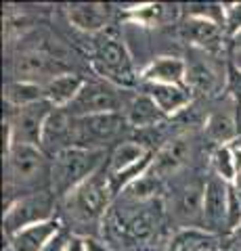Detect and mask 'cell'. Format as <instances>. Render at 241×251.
<instances>
[{"instance_id":"6da1fadb","label":"cell","mask_w":241,"mask_h":251,"mask_svg":"<svg viewBox=\"0 0 241 251\" xmlns=\"http://www.w3.org/2000/svg\"><path fill=\"white\" fill-rule=\"evenodd\" d=\"M105 151L97 149H82L69 147L53 155L51 161V191L59 199H67L76 188H80L90 176H95L99 170H103Z\"/></svg>"},{"instance_id":"7a4b0ae2","label":"cell","mask_w":241,"mask_h":251,"mask_svg":"<svg viewBox=\"0 0 241 251\" xmlns=\"http://www.w3.org/2000/svg\"><path fill=\"white\" fill-rule=\"evenodd\" d=\"M92 69L101 80L109 82L118 88H132L136 84V72L132 54L126 42L111 29H105L97 36L95 49H92Z\"/></svg>"},{"instance_id":"3957f363","label":"cell","mask_w":241,"mask_h":251,"mask_svg":"<svg viewBox=\"0 0 241 251\" xmlns=\"http://www.w3.org/2000/svg\"><path fill=\"white\" fill-rule=\"evenodd\" d=\"M55 205L57 197L53 195V191H32L21 197H15L9 205H4V237L9 239L27 226L49 222L55 218Z\"/></svg>"},{"instance_id":"277c9868","label":"cell","mask_w":241,"mask_h":251,"mask_svg":"<svg viewBox=\"0 0 241 251\" xmlns=\"http://www.w3.org/2000/svg\"><path fill=\"white\" fill-rule=\"evenodd\" d=\"M113 195L115 191L111 186L109 172H107V166H105L95 176H90L80 188H76L65 199V203L78 220H82V222H97V220L105 216Z\"/></svg>"},{"instance_id":"5b68a950","label":"cell","mask_w":241,"mask_h":251,"mask_svg":"<svg viewBox=\"0 0 241 251\" xmlns=\"http://www.w3.org/2000/svg\"><path fill=\"white\" fill-rule=\"evenodd\" d=\"M132 97H124L118 86L105 80H95L84 84V88L76 97V100L67 107L72 117H88L101 113H122V107L126 109Z\"/></svg>"},{"instance_id":"8992f818","label":"cell","mask_w":241,"mask_h":251,"mask_svg":"<svg viewBox=\"0 0 241 251\" xmlns=\"http://www.w3.org/2000/svg\"><path fill=\"white\" fill-rule=\"evenodd\" d=\"M6 161V188L13 186H32L42 176L51 178V166L46 153L40 147L32 145H13L4 155Z\"/></svg>"},{"instance_id":"52a82bcc","label":"cell","mask_w":241,"mask_h":251,"mask_svg":"<svg viewBox=\"0 0 241 251\" xmlns=\"http://www.w3.org/2000/svg\"><path fill=\"white\" fill-rule=\"evenodd\" d=\"M124 126H128L124 113L74 117V147L105 151V145L120 134Z\"/></svg>"},{"instance_id":"ba28073f","label":"cell","mask_w":241,"mask_h":251,"mask_svg":"<svg viewBox=\"0 0 241 251\" xmlns=\"http://www.w3.org/2000/svg\"><path fill=\"white\" fill-rule=\"evenodd\" d=\"M53 107L49 100H40L36 105L21 107V109H11L6 115V124L11 126L15 145H32L42 149V136H44V126L49 115L53 113Z\"/></svg>"},{"instance_id":"9c48e42d","label":"cell","mask_w":241,"mask_h":251,"mask_svg":"<svg viewBox=\"0 0 241 251\" xmlns=\"http://www.w3.org/2000/svg\"><path fill=\"white\" fill-rule=\"evenodd\" d=\"M63 74H69L65 63L46 50H26L13 59L15 80H26L44 86Z\"/></svg>"},{"instance_id":"30bf717a","label":"cell","mask_w":241,"mask_h":251,"mask_svg":"<svg viewBox=\"0 0 241 251\" xmlns=\"http://www.w3.org/2000/svg\"><path fill=\"white\" fill-rule=\"evenodd\" d=\"M204 228L214 234L229 232V182L216 176L204 184Z\"/></svg>"},{"instance_id":"8fae6325","label":"cell","mask_w":241,"mask_h":251,"mask_svg":"<svg viewBox=\"0 0 241 251\" xmlns=\"http://www.w3.org/2000/svg\"><path fill=\"white\" fill-rule=\"evenodd\" d=\"M138 80L143 84H164V86H187V61L172 54H161L149 61L141 69Z\"/></svg>"},{"instance_id":"7c38bea8","label":"cell","mask_w":241,"mask_h":251,"mask_svg":"<svg viewBox=\"0 0 241 251\" xmlns=\"http://www.w3.org/2000/svg\"><path fill=\"white\" fill-rule=\"evenodd\" d=\"M65 15H67V21L72 23L76 29L84 31V34H95V36L103 34L111 19L109 4H103V2L67 4Z\"/></svg>"},{"instance_id":"4fadbf2b","label":"cell","mask_w":241,"mask_h":251,"mask_svg":"<svg viewBox=\"0 0 241 251\" xmlns=\"http://www.w3.org/2000/svg\"><path fill=\"white\" fill-rule=\"evenodd\" d=\"M69 147H74V117L67 109H53L44 126L42 151L57 155Z\"/></svg>"},{"instance_id":"5bb4252c","label":"cell","mask_w":241,"mask_h":251,"mask_svg":"<svg viewBox=\"0 0 241 251\" xmlns=\"http://www.w3.org/2000/svg\"><path fill=\"white\" fill-rule=\"evenodd\" d=\"M189 153H191V143L187 136H176L172 140H168V143L155 153L149 174L160 180L176 174L187 163V159H189Z\"/></svg>"},{"instance_id":"9a60e30c","label":"cell","mask_w":241,"mask_h":251,"mask_svg":"<svg viewBox=\"0 0 241 251\" xmlns=\"http://www.w3.org/2000/svg\"><path fill=\"white\" fill-rule=\"evenodd\" d=\"M178 38L187 44L199 46V49H212L222 42L224 29L212 21L187 17L183 23H178Z\"/></svg>"},{"instance_id":"2e32d148","label":"cell","mask_w":241,"mask_h":251,"mask_svg":"<svg viewBox=\"0 0 241 251\" xmlns=\"http://www.w3.org/2000/svg\"><path fill=\"white\" fill-rule=\"evenodd\" d=\"M59 232H61V220L53 218L49 222L27 226V228L13 234L6 241L11 243L15 251H42Z\"/></svg>"},{"instance_id":"e0dca14e","label":"cell","mask_w":241,"mask_h":251,"mask_svg":"<svg viewBox=\"0 0 241 251\" xmlns=\"http://www.w3.org/2000/svg\"><path fill=\"white\" fill-rule=\"evenodd\" d=\"M145 94L151 97V100L166 117L176 115L191 105L193 92L187 86H164V84H145Z\"/></svg>"},{"instance_id":"ac0fdd59","label":"cell","mask_w":241,"mask_h":251,"mask_svg":"<svg viewBox=\"0 0 241 251\" xmlns=\"http://www.w3.org/2000/svg\"><path fill=\"white\" fill-rule=\"evenodd\" d=\"M178 15V6L161 4V2H147V4H134L124 9V19H128L136 25L143 27H160L166 23H172Z\"/></svg>"},{"instance_id":"d6986e66","label":"cell","mask_w":241,"mask_h":251,"mask_svg":"<svg viewBox=\"0 0 241 251\" xmlns=\"http://www.w3.org/2000/svg\"><path fill=\"white\" fill-rule=\"evenodd\" d=\"M124 117H126V124L130 128H136V130H145V128H155L160 126L161 122L166 120V115L160 111L158 105L151 100V97L147 94H134L126 109H124Z\"/></svg>"},{"instance_id":"ffe728a7","label":"cell","mask_w":241,"mask_h":251,"mask_svg":"<svg viewBox=\"0 0 241 251\" xmlns=\"http://www.w3.org/2000/svg\"><path fill=\"white\" fill-rule=\"evenodd\" d=\"M86 80L80 74H63L44 84V100L55 107V109H67L76 100V97L84 88Z\"/></svg>"},{"instance_id":"44dd1931","label":"cell","mask_w":241,"mask_h":251,"mask_svg":"<svg viewBox=\"0 0 241 251\" xmlns=\"http://www.w3.org/2000/svg\"><path fill=\"white\" fill-rule=\"evenodd\" d=\"M176 216L189 226L204 228V186L189 184L176 197Z\"/></svg>"},{"instance_id":"7402d4cb","label":"cell","mask_w":241,"mask_h":251,"mask_svg":"<svg viewBox=\"0 0 241 251\" xmlns=\"http://www.w3.org/2000/svg\"><path fill=\"white\" fill-rule=\"evenodd\" d=\"M2 99L9 109L29 107V105H36L40 100H44V86L26 82V80H11L4 84Z\"/></svg>"},{"instance_id":"603a6c76","label":"cell","mask_w":241,"mask_h":251,"mask_svg":"<svg viewBox=\"0 0 241 251\" xmlns=\"http://www.w3.org/2000/svg\"><path fill=\"white\" fill-rule=\"evenodd\" d=\"M218 234L197 226H183L170 239L168 251H212V243H216Z\"/></svg>"},{"instance_id":"cb8c5ba5","label":"cell","mask_w":241,"mask_h":251,"mask_svg":"<svg viewBox=\"0 0 241 251\" xmlns=\"http://www.w3.org/2000/svg\"><path fill=\"white\" fill-rule=\"evenodd\" d=\"M206 136L216 143V147L231 145L239 136V122L233 113L216 111L206 120Z\"/></svg>"},{"instance_id":"d4e9b609","label":"cell","mask_w":241,"mask_h":251,"mask_svg":"<svg viewBox=\"0 0 241 251\" xmlns=\"http://www.w3.org/2000/svg\"><path fill=\"white\" fill-rule=\"evenodd\" d=\"M151 151L145 149L143 143H136V140H124V143L115 145V149L109 155V161H107V172L109 174H120V172L128 170L130 166H134L141 159H145Z\"/></svg>"},{"instance_id":"484cf974","label":"cell","mask_w":241,"mask_h":251,"mask_svg":"<svg viewBox=\"0 0 241 251\" xmlns=\"http://www.w3.org/2000/svg\"><path fill=\"white\" fill-rule=\"evenodd\" d=\"M187 88L191 92H204L210 94L214 92L218 86H224V80H220V75L214 72L212 65H208L204 61H193L187 63Z\"/></svg>"},{"instance_id":"4316f807","label":"cell","mask_w":241,"mask_h":251,"mask_svg":"<svg viewBox=\"0 0 241 251\" xmlns=\"http://www.w3.org/2000/svg\"><path fill=\"white\" fill-rule=\"evenodd\" d=\"M210 166H212L214 176L224 180V182L233 184L237 180V166H235V159H233V155H231L229 145L214 149L212 155H210Z\"/></svg>"},{"instance_id":"83f0119b","label":"cell","mask_w":241,"mask_h":251,"mask_svg":"<svg viewBox=\"0 0 241 251\" xmlns=\"http://www.w3.org/2000/svg\"><path fill=\"white\" fill-rule=\"evenodd\" d=\"M224 90L227 94L233 99L235 103V109H237V122L241 126V67L235 65L233 59H227V69H224Z\"/></svg>"},{"instance_id":"f1b7e54d","label":"cell","mask_w":241,"mask_h":251,"mask_svg":"<svg viewBox=\"0 0 241 251\" xmlns=\"http://www.w3.org/2000/svg\"><path fill=\"white\" fill-rule=\"evenodd\" d=\"M185 13L187 17H197V19H206L212 21L216 25H220L224 29V4H216V2H197V4H185Z\"/></svg>"},{"instance_id":"f546056e","label":"cell","mask_w":241,"mask_h":251,"mask_svg":"<svg viewBox=\"0 0 241 251\" xmlns=\"http://www.w3.org/2000/svg\"><path fill=\"white\" fill-rule=\"evenodd\" d=\"M160 191H161V180L151 176V174L143 176L141 180H136L134 184L126 188V193L130 195L132 199H136V201H147V199L158 197Z\"/></svg>"},{"instance_id":"4dcf8cb0","label":"cell","mask_w":241,"mask_h":251,"mask_svg":"<svg viewBox=\"0 0 241 251\" xmlns=\"http://www.w3.org/2000/svg\"><path fill=\"white\" fill-rule=\"evenodd\" d=\"M241 31V2L224 4V36L233 40Z\"/></svg>"},{"instance_id":"1f68e13d","label":"cell","mask_w":241,"mask_h":251,"mask_svg":"<svg viewBox=\"0 0 241 251\" xmlns=\"http://www.w3.org/2000/svg\"><path fill=\"white\" fill-rule=\"evenodd\" d=\"M67 241H69V237H67V234H65L63 230H61V232L57 234V237L53 239V241H51L49 245H46L42 251H65V249H67Z\"/></svg>"},{"instance_id":"d6a6232c","label":"cell","mask_w":241,"mask_h":251,"mask_svg":"<svg viewBox=\"0 0 241 251\" xmlns=\"http://www.w3.org/2000/svg\"><path fill=\"white\" fill-rule=\"evenodd\" d=\"M231 149V155H233V159H235V166H237V176L241 174V134L233 140V143L229 145Z\"/></svg>"},{"instance_id":"836d02e7","label":"cell","mask_w":241,"mask_h":251,"mask_svg":"<svg viewBox=\"0 0 241 251\" xmlns=\"http://www.w3.org/2000/svg\"><path fill=\"white\" fill-rule=\"evenodd\" d=\"M65 251H86V243H84V237H80V234H69V241H67V249Z\"/></svg>"},{"instance_id":"e575fe53","label":"cell","mask_w":241,"mask_h":251,"mask_svg":"<svg viewBox=\"0 0 241 251\" xmlns=\"http://www.w3.org/2000/svg\"><path fill=\"white\" fill-rule=\"evenodd\" d=\"M84 243H86V251H109V247L103 241H99L95 237H84Z\"/></svg>"},{"instance_id":"d590c367","label":"cell","mask_w":241,"mask_h":251,"mask_svg":"<svg viewBox=\"0 0 241 251\" xmlns=\"http://www.w3.org/2000/svg\"><path fill=\"white\" fill-rule=\"evenodd\" d=\"M233 186L237 188V193H239V197H241V174L237 176V180H235V182H233Z\"/></svg>"},{"instance_id":"8d00e7d4","label":"cell","mask_w":241,"mask_h":251,"mask_svg":"<svg viewBox=\"0 0 241 251\" xmlns=\"http://www.w3.org/2000/svg\"><path fill=\"white\" fill-rule=\"evenodd\" d=\"M231 42H233V44H235V46H237V49H241V31H239V34H237L235 38H233V40H231Z\"/></svg>"},{"instance_id":"74e56055","label":"cell","mask_w":241,"mask_h":251,"mask_svg":"<svg viewBox=\"0 0 241 251\" xmlns=\"http://www.w3.org/2000/svg\"><path fill=\"white\" fill-rule=\"evenodd\" d=\"M212 251H214V249H212Z\"/></svg>"}]
</instances>
